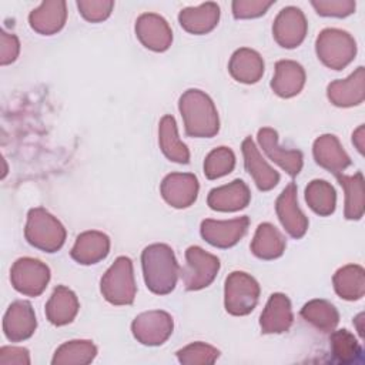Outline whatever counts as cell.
Here are the masks:
<instances>
[{
	"label": "cell",
	"mask_w": 365,
	"mask_h": 365,
	"mask_svg": "<svg viewBox=\"0 0 365 365\" xmlns=\"http://www.w3.org/2000/svg\"><path fill=\"white\" fill-rule=\"evenodd\" d=\"M141 265L145 285L151 292L167 295L175 288L180 265L170 245L151 244L145 247L141 252Z\"/></svg>",
	"instance_id": "6da1fadb"
},
{
	"label": "cell",
	"mask_w": 365,
	"mask_h": 365,
	"mask_svg": "<svg viewBox=\"0 0 365 365\" xmlns=\"http://www.w3.org/2000/svg\"><path fill=\"white\" fill-rule=\"evenodd\" d=\"M178 108L188 137L210 138L220 130V118L214 101L208 94L198 88H190L182 93Z\"/></svg>",
	"instance_id": "7a4b0ae2"
},
{
	"label": "cell",
	"mask_w": 365,
	"mask_h": 365,
	"mask_svg": "<svg viewBox=\"0 0 365 365\" xmlns=\"http://www.w3.org/2000/svg\"><path fill=\"white\" fill-rule=\"evenodd\" d=\"M27 242L44 252H56L66 242L64 225L43 207L31 208L24 228Z\"/></svg>",
	"instance_id": "3957f363"
},
{
	"label": "cell",
	"mask_w": 365,
	"mask_h": 365,
	"mask_svg": "<svg viewBox=\"0 0 365 365\" xmlns=\"http://www.w3.org/2000/svg\"><path fill=\"white\" fill-rule=\"evenodd\" d=\"M100 289L106 301L113 305L133 304L137 292L133 261L124 255L118 257L103 275Z\"/></svg>",
	"instance_id": "277c9868"
},
{
	"label": "cell",
	"mask_w": 365,
	"mask_h": 365,
	"mask_svg": "<svg viewBox=\"0 0 365 365\" xmlns=\"http://www.w3.org/2000/svg\"><path fill=\"white\" fill-rule=\"evenodd\" d=\"M315 51L324 66L342 70L355 58L356 43L345 30L324 29L317 37Z\"/></svg>",
	"instance_id": "5b68a950"
},
{
	"label": "cell",
	"mask_w": 365,
	"mask_h": 365,
	"mask_svg": "<svg viewBox=\"0 0 365 365\" xmlns=\"http://www.w3.org/2000/svg\"><path fill=\"white\" fill-rule=\"evenodd\" d=\"M259 298V284L257 279L244 272L234 271L225 278L224 305L225 311L235 317L248 315Z\"/></svg>",
	"instance_id": "8992f818"
},
{
	"label": "cell",
	"mask_w": 365,
	"mask_h": 365,
	"mask_svg": "<svg viewBox=\"0 0 365 365\" xmlns=\"http://www.w3.org/2000/svg\"><path fill=\"white\" fill-rule=\"evenodd\" d=\"M220 271V259L204 251L201 247L191 245L185 251V267L181 269L184 287L188 291H198L208 287Z\"/></svg>",
	"instance_id": "52a82bcc"
},
{
	"label": "cell",
	"mask_w": 365,
	"mask_h": 365,
	"mask_svg": "<svg viewBox=\"0 0 365 365\" xmlns=\"http://www.w3.org/2000/svg\"><path fill=\"white\" fill-rule=\"evenodd\" d=\"M10 281L16 291L27 297H38L50 281V268L40 259L23 257L10 269Z\"/></svg>",
	"instance_id": "ba28073f"
},
{
	"label": "cell",
	"mask_w": 365,
	"mask_h": 365,
	"mask_svg": "<svg viewBox=\"0 0 365 365\" xmlns=\"http://www.w3.org/2000/svg\"><path fill=\"white\" fill-rule=\"evenodd\" d=\"M174 321L165 311L154 309L137 315L131 324L134 338L147 346H157L164 344L173 334Z\"/></svg>",
	"instance_id": "9c48e42d"
},
{
	"label": "cell",
	"mask_w": 365,
	"mask_h": 365,
	"mask_svg": "<svg viewBox=\"0 0 365 365\" xmlns=\"http://www.w3.org/2000/svg\"><path fill=\"white\" fill-rule=\"evenodd\" d=\"M308 30V23L305 14L301 9L288 6L284 7L275 17L272 24V36L275 41L284 48L298 47Z\"/></svg>",
	"instance_id": "30bf717a"
},
{
	"label": "cell",
	"mask_w": 365,
	"mask_h": 365,
	"mask_svg": "<svg viewBox=\"0 0 365 365\" xmlns=\"http://www.w3.org/2000/svg\"><path fill=\"white\" fill-rule=\"evenodd\" d=\"M250 218L247 215L232 218L228 221L207 218L201 222V237L217 248L234 247L247 232Z\"/></svg>",
	"instance_id": "8fae6325"
},
{
	"label": "cell",
	"mask_w": 365,
	"mask_h": 365,
	"mask_svg": "<svg viewBox=\"0 0 365 365\" xmlns=\"http://www.w3.org/2000/svg\"><path fill=\"white\" fill-rule=\"evenodd\" d=\"M135 34L148 50L161 53L170 48L173 31L164 17L155 13H143L135 21Z\"/></svg>",
	"instance_id": "7c38bea8"
},
{
	"label": "cell",
	"mask_w": 365,
	"mask_h": 365,
	"mask_svg": "<svg viewBox=\"0 0 365 365\" xmlns=\"http://www.w3.org/2000/svg\"><path fill=\"white\" fill-rule=\"evenodd\" d=\"M275 211L288 235L297 240L305 235L309 222L305 214L298 207L295 182H289L282 190V192L275 201Z\"/></svg>",
	"instance_id": "4fadbf2b"
},
{
	"label": "cell",
	"mask_w": 365,
	"mask_h": 365,
	"mask_svg": "<svg viewBox=\"0 0 365 365\" xmlns=\"http://www.w3.org/2000/svg\"><path fill=\"white\" fill-rule=\"evenodd\" d=\"M198 180L191 173H171L164 177L160 191L164 201L174 208H187L198 195Z\"/></svg>",
	"instance_id": "5bb4252c"
},
{
	"label": "cell",
	"mask_w": 365,
	"mask_h": 365,
	"mask_svg": "<svg viewBox=\"0 0 365 365\" xmlns=\"http://www.w3.org/2000/svg\"><path fill=\"white\" fill-rule=\"evenodd\" d=\"M258 143L267 157L278 164L287 174L295 177L302 170L304 157L299 150H285L278 144V133L271 127L258 130Z\"/></svg>",
	"instance_id": "9a60e30c"
},
{
	"label": "cell",
	"mask_w": 365,
	"mask_h": 365,
	"mask_svg": "<svg viewBox=\"0 0 365 365\" xmlns=\"http://www.w3.org/2000/svg\"><path fill=\"white\" fill-rule=\"evenodd\" d=\"M37 327L36 314L29 301H14L3 317V332L11 342L29 339Z\"/></svg>",
	"instance_id": "2e32d148"
},
{
	"label": "cell",
	"mask_w": 365,
	"mask_h": 365,
	"mask_svg": "<svg viewBox=\"0 0 365 365\" xmlns=\"http://www.w3.org/2000/svg\"><path fill=\"white\" fill-rule=\"evenodd\" d=\"M327 96L336 107L359 106L365 98V68L361 66L349 77L329 83Z\"/></svg>",
	"instance_id": "e0dca14e"
},
{
	"label": "cell",
	"mask_w": 365,
	"mask_h": 365,
	"mask_svg": "<svg viewBox=\"0 0 365 365\" xmlns=\"http://www.w3.org/2000/svg\"><path fill=\"white\" fill-rule=\"evenodd\" d=\"M294 321L292 307L289 298L282 292L272 294L259 318L262 334H282L287 332Z\"/></svg>",
	"instance_id": "ac0fdd59"
},
{
	"label": "cell",
	"mask_w": 365,
	"mask_h": 365,
	"mask_svg": "<svg viewBox=\"0 0 365 365\" xmlns=\"http://www.w3.org/2000/svg\"><path fill=\"white\" fill-rule=\"evenodd\" d=\"M312 154L315 163L332 173L334 175L341 174L345 168L351 165V158L341 145L338 137L334 134L319 135L312 145Z\"/></svg>",
	"instance_id": "d6986e66"
},
{
	"label": "cell",
	"mask_w": 365,
	"mask_h": 365,
	"mask_svg": "<svg viewBox=\"0 0 365 365\" xmlns=\"http://www.w3.org/2000/svg\"><path fill=\"white\" fill-rule=\"evenodd\" d=\"M241 150H242V155H244L245 170L252 177L258 190H261V191L272 190L279 181V174L262 158L259 150L257 148V145L251 137H247L242 141Z\"/></svg>",
	"instance_id": "ffe728a7"
},
{
	"label": "cell",
	"mask_w": 365,
	"mask_h": 365,
	"mask_svg": "<svg viewBox=\"0 0 365 365\" xmlns=\"http://www.w3.org/2000/svg\"><path fill=\"white\" fill-rule=\"evenodd\" d=\"M251 192L242 180H234L230 184L212 188L208 192L207 204L214 211L234 212L245 208L250 204Z\"/></svg>",
	"instance_id": "44dd1931"
},
{
	"label": "cell",
	"mask_w": 365,
	"mask_h": 365,
	"mask_svg": "<svg viewBox=\"0 0 365 365\" xmlns=\"http://www.w3.org/2000/svg\"><path fill=\"white\" fill-rule=\"evenodd\" d=\"M110 252V238L101 231H84L77 238L70 251L71 258L81 265L97 264Z\"/></svg>",
	"instance_id": "7402d4cb"
},
{
	"label": "cell",
	"mask_w": 365,
	"mask_h": 365,
	"mask_svg": "<svg viewBox=\"0 0 365 365\" xmlns=\"http://www.w3.org/2000/svg\"><path fill=\"white\" fill-rule=\"evenodd\" d=\"M67 20V6L63 0L43 1L29 14L30 27L43 36H51L60 31Z\"/></svg>",
	"instance_id": "603a6c76"
},
{
	"label": "cell",
	"mask_w": 365,
	"mask_h": 365,
	"mask_svg": "<svg viewBox=\"0 0 365 365\" xmlns=\"http://www.w3.org/2000/svg\"><path fill=\"white\" fill-rule=\"evenodd\" d=\"M305 84V70L294 60H279L275 64V74L271 80L272 91L282 97L291 98L301 93Z\"/></svg>",
	"instance_id": "cb8c5ba5"
},
{
	"label": "cell",
	"mask_w": 365,
	"mask_h": 365,
	"mask_svg": "<svg viewBox=\"0 0 365 365\" xmlns=\"http://www.w3.org/2000/svg\"><path fill=\"white\" fill-rule=\"evenodd\" d=\"M228 71L234 80L244 84H254L264 74V60L258 51L242 47L232 53Z\"/></svg>",
	"instance_id": "d4e9b609"
},
{
	"label": "cell",
	"mask_w": 365,
	"mask_h": 365,
	"mask_svg": "<svg viewBox=\"0 0 365 365\" xmlns=\"http://www.w3.org/2000/svg\"><path fill=\"white\" fill-rule=\"evenodd\" d=\"M220 20V6L214 1L202 3L197 7L182 9L178 14L181 27L191 34H207L215 29Z\"/></svg>",
	"instance_id": "484cf974"
},
{
	"label": "cell",
	"mask_w": 365,
	"mask_h": 365,
	"mask_svg": "<svg viewBox=\"0 0 365 365\" xmlns=\"http://www.w3.org/2000/svg\"><path fill=\"white\" fill-rule=\"evenodd\" d=\"M78 308L77 295L70 288L57 285L46 304V317L53 325L63 327L76 318Z\"/></svg>",
	"instance_id": "4316f807"
},
{
	"label": "cell",
	"mask_w": 365,
	"mask_h": 365,
	"mask_svg": "<svg viewBox=\"0 0 365 365\" xmlns=\"http://www.w3.org/2000/svg\"><path fill=\"white\" fill-rule=\"evenodd\" d=\"M287 241L281 231L271 222L258 225L251 241V251L259 259H275L285 251Z\"/></svg>",
	"instance_id": "83f0119b"
},
{
	"label": "cell",
	"mask_w": 365,
	"mask_h": 365,
	"mask_svg": "<svg viewBox=\"0 0 365 365\" xmlns=\"http://www.w3.org/2000/svg\"><path fill=\"white\" fill-rule=\"evenodd\" d=\"M158 143L163 154L174 163L188 164L190 163V151L187 145L180 140L175 118L170 114L164 115L160 120L158 127Z\"/></svg>",
	"instance_id": "f1b7e54d"
},
{
	"label": "cell",
	"mask_w": 365,
	"mask_h": 365,
	"mask_svg": "<svg viewBox=\"0 0 365 365\" xmlns=\"http://www.w3.org/2000/svg\"><path fill=\"white\" fill-rule=\"evenodd\" d=\"M334 289L342 299L356 301L365 294V271L361 265L348 264L339 268L334 277Z\"/></svg>",
	"instance_id": "f546056e"
},
{
	"label": "cell",
	"mask_w": 365,
	"mask_h": 365,
	"mask_svg": "<svg viewBox=\"0 0 365 365\" xmlns=\"http://www.w3.org/2000/svg\"><path fill=\"white\" fill-rule=\"evenodd\" d=\"M339 185L345 191V210L344 215L346 220H361L365 210V191H364V175L355 173L354 175H335Z\"/></svg>",
	"instance_id": "4dcf8cb0"
},
{
	"label": "cell",
	"mask_w": 365,
	"mask_h": 365,
	"mask_svg": "<svg viewBox=\"0 0 365 365\" xmlns=\"http://www.w3.org/2000/svg\"><path fill=\"white\" fill-rule=\"evenodd\" d=\"M97 346L88 339H74L61 344L51 359L53 365H86L94 361Z\"/></svg>",
	"instance_id": "1f68e13d"
},
{
	"label": "cell",
	"mask_w": 365,
	"mask_h": 365,
	"mask_svg": "<svg viewBox=\"0 0 365 365\" xmlns=\"http://www.w3.org/2000/svg\"><path fill=\"white\" fill-rule=\"evenodd\" d=\"M301 317L321 332H332L339 322L338 309L327 299L308 301L301 309Z\"/></svg>",
	"instance_id": "d6a6232c"
},
{
	"label": "cell",
	"mask_w": 365,
	"mask_h": 365,
	"mask_svg": "<svg viewBox=\"0 0 365 365\" xmlns=\"http://www.w3.org/2000/svg\"><path fill=\"white\" fill-rule=\"evenodd\" d=\"M305 201L315 214L331 215L336 207L335 188L325 180H312L305 188Z\"/></svg>",
	"instance_id": "836d02e7"
},
{
	"label": "cell",
	"mask_w": 365,
	"mask_h": 365,
	"mask_svg": "<svg viewBox=\"0 0 365 365\" xmlns=\"http://www.w3.org/2000/svg\"><path fill=\"white\" fill-rule=\"evenodd\" d=\"M329 342L331 354L339 364H354L362 358V346L348 329H334Z\"/></svg>",
	"instance_id": "e575fe53"
},
{
	"label": "cell",
	"mask_w": 365,
	"mask_h": 365,
	"mask_svg": "<svg viewBox=\"0 0 365 365\" xmlns=\"http://www.w3.org/2000/svg\"><path fill=\"white\" fill-rule=\"evenodd\" d=\"M235 167V154L228 147L214 148L204 160V174L208 180H217L230 174Z\"/></svg>",
	"instance_id": "d590c367"
},
{
	"label": "cell",
	"mask_w": 365,
	"mask_h": 365,
	"mask_svg": "<svg viewBox=\"0 0 365 365\" xmlns=\"http://www.w3.org/2000/svg\"><path fill=\"white\" fill-rule=\"evenodd\" d=\"M218 356L220 351L217 348L200 341L177 351V358L184 365H208L214 364Z\"/></svg>",
	"instance_id": "8d00e7d4"
},
{
	"label": "cell",
	"mask_w": 365,
	"mask_h": 365,
	"mask_svg": "<svg viewBox=\"0 0 365 365\" xmlns=\"http://www.w3.org/2000/svg\"><path fill=\"white\" fill-rule=\"evenodd\" d=\"M77 7L80 14L91 23H98L106 19L113 11L114 1L111 0H78Z\"/></svg>",
	"instance_id": "74e56055"
},
{
	"label": "cell",
	"mask_w": 365,
	"mask_h": 365,
	"mask_svg": "<svg viewBox=\"0 0 365 365\" xmlns=\"http://www.w3.org/2000/svg\"><path fill=\"white\" fill-rule=\"evenodd\" d=\"M311 4L324 17H346L355 11L354 0H312Z\"/></svg>",
	"instance_id": "f35d334b"
},
{
	"label": "cell",
	"mask_w": 365,
	"mask_h": 365,
	"mask_svg": "<svg viewBox=\"0 0 365 365\" xmlns=\"http://www.w3.org/2000/svg\"><path fill=\"white\" fill-rule=\"evenodd\" d=\"M272 4V0H235L232 1V14L235 19H255L265 14Z\"/></svg>",
	"instance_id": "ab89813d"
},
{
	"label": "cell",
	"mask_w": 365,
	"mask_h": 365,
	"mask_svg": "<svg viewBox=\"0 0 365 365\" xmlns=\"http://www.w3.org/2000/svg\"><path fill=\"white\" fill-rule=\"evenodd\" d=\"M20 53V41L14 34L1 30L0 36V64L7 66L13 63Z\"/></svg>",
	"instance_id": "60d3db41"
},
{
	"label": "cell",
	"mask_w": 365,
	"mask_h": 365,
	"mask_svg": "<svg viewBox=\"0 0 365 365\" xmlns=\"http://www.w3.org/2000/svg\"><path fill=\"white\" fill-rule=\"evenodd\" d=\"M30 354L23 346H3L0 349V365H29Z\"/></svg>",
	"instance_id": "b9f144b4"
},
{
	"label": "cell",
	"mask_w": 365,
	"mask_h": 365,
	"mask_svg": "<svg viewBox=\"0 0 365 365\" xmlns=\"http://www.w3.org/2000/svg\"><path fill=\"white\" fill-rule=\"evenodd\" d=\"M352 143L356 147V150L364 154V147H365V128L361 124L352 134Z\"/></svg>",
	"instance_id": "7bdbcfd3"
},
{
	"label": "cell",
	"mask_w": 365,
	"mask_h": 365,
	"mask_svg": "<svg viewBox=\"0 0 365 365\" xmlns=\"http://www.w3.org/2000/svg\"><path fill=\"white\" fill-rule=\"evenodd\" d=\"M355 325H356V329H358V334L361 338H364V327H362V322H364V314L361 312L355 319H354Z\"/></svg>",
	"instance_id": "ee69618b"
}]
</instances>
